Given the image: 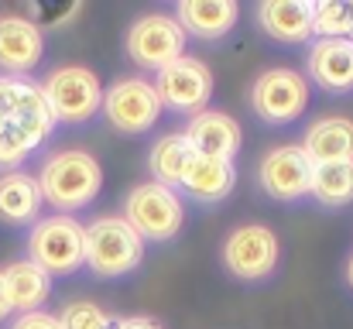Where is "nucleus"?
Here are the masks:
<instances>
[{
	"instance_id": "nucleus-1",
	"label": "nucleus",
	"mask_w": 353,
	"mask_h": 329,
	"mask_svg": "<svg viewBox=\"0 0 353 329\" xmlns=\"http://www.w3.org/2000/svg\"><path fill=\"white\" fill-rule=\"evenodd\" d=\"M34 179H38L41 199L65 217H72L76 210H86L103 189V168L83 148H65V151L48 154Z\"/></svg>"
},
{
	"instance_id": "nucleus-2",
	"label": "nucleus",
	"mask_w": 353,
	"mask_h": 329,
	"mask_svg": "<svg viewBox=\"0 0 353 329\" xmlns=\"http://www.w3.org/2000/svg\"><path fill=\"white\" fill-rule=\"evenodd\" d=\"M148 243L123 217H97L83 226V264L97 278H127L141 268Z\"/></svg>"
},
{
	"instance_id": "nucleus-3",
	"label": "nucleus",
	"mask_w": 353,
	"mask_h": 329,
	"mask_svg": "<svg viewBox=\"0 0 353 329\" xmlns=\"http://www.w3.org/2000/svg\"><path fill=\"white\" fill-rule=\"evenodd\" d=\"M120 217L130 223V230L144 243H168L182 233L185 223V206L182 196L161 182H141L123 196V213Z\"/></svg>"
},
{
	"instance_id": "nucleus-4",
	"label": "nucleus",
	"mask_w": 353,
	"mask_h": 329,
	"mask_svg": "<svg viewBox=\"0 0 353 329\" xmlns=\"http://www.w3.org/2000/svg\"><path fill=\"white\" fill-rule=\"evenodd\" d=\"M185 41L189 34L182 31V24L175 21V14H161V10H151V14H141L130 28H127V59L148 72H161L168 69L172 62H179L185 55Z\"/></svg>"
},
{
	"instance_id": "nucleus-5",
	"label": "nucleus",
	"mask_w": 353,
	"mask_h": 329,
	"mask_svg": "<svg viewBox=\"0 0 353 329\" xmlns=\"http://www.w3.org/2000/svg\"><path fill=\"white\" fill-rule=\"evenodd\" d=\"M38 86L52 107L55 123H86L100 113V103H103L100 76L86 66H59Z\"/></svg>"
},
{
	"instance_id": "nucleus-6",
	"label": "nucleus",
	"mask_w": 353,
	"mask_h": 329,
	"mask_svg": "<svg viewBox=\"0 0 353 329\" xmlns=\"http://www.w3.org/2000/svg\"><path fill=\"white\" fill-rule=\"evenodd\" d=\"M28 261L45 275H72L83 268V223L76 217L55 213L31 223Z\"/></svg>"
},
{
	"instance_id": "nucleus-7",
	"label": "nucleus",
	"mask_w": 353,
	"mask_h": 329,
	"mask_svg": "<svg viewBox=\"0 0 353 329\" xmlns=\"http://www.w3.org/2000/svg\"><path fill=\"white\" fill-rule=\"evenodd\" d=\"M220 261L236 281H264L281 261V240L264 223H240L227 233Z\"/></svg>"
},
{
	"instance_id": "nucleus-8",
	"label": "nucleus",
	"mask_w": 353,
	"mask_h": 329,
	"mask_svg": "<svg viewBox=\"0 0 353 329\" xmlns=\"http://www.w3.org/2000/svg\"><path fill=\"white\" fill-rule=\"evenodd\" d=\"M247 103L250 110L264 120V123H292L299 120L305 107H309V79L288 66H274V69H264L250 93H247Z\"/></svg>"
},
{
	"instance_id": "nucleus-9",
	"label": "nucleus",
	"mask_w": 353,
	"mask_h": 329,
	"mask_svg": "<svg viewBox=\"0 0 353 329\" xmlns=\"http://www.w3.org/2000/svg\"><path fill=\"white\" fill-rule=\"evenodd\" d=\"M161 100L154 93V83L144 76H120L103 90L100 113L107 123L120 134H148L158 117H161Z\"/></svg>"
},
{
	"instance_id": "nucleus-10",
	"label": "nucleus",
	"mask_w": 353,
	"mask_h": 329,
	"mask_svg": "<svg viewBox=\"0 0 353 329\" xmlns=\"http://www.w3.org/2000/svg\"><path fill=\"white\" fill-rule=\"evenodd\" d=\"M0 113L34 144V151L55 130V117L41 86L28 76H0Z\"/></svg>"
},
{
	"instance_id": "nucleus-11",
	"label": "nucleus",
	"mask_w": 353,
	"mask_h": 329,
	"mask_svg": "<svg viewBox=\"0 0 353 329\" xmlns=\"http://www.w3.org/2000/svg\"><path fill=\"white\" fill-rule=\"evenodd\" d=\"M154 93L161 100V107L175 110V113H203L210 107L213 97V72L203 59H189L182 55L179 62H172L168 69H161L154 76Z\"/></svg>"
},
{
	"instance_id": "nucleus-12",
	"label": "nucleus",
	"mask_w": 353,
	"mask_h": 329,
	"mask_svg": "<svg viewBox=\"0 0 353 329\" xmlns=\"http://www.w3.org/2000/svg\"><path fill=\"white\" fill-rule=\"evenodd\" d=\"M257 182H261L264 196H271L278 203H295V199L309 196L312 161L302 151V144H278L261 158Z\"/></svg>"
},
{
	"instance_id": "nucleus-13",
	"label": "nucleus",
	"mask_w": 353,
	"mask_h": 329,
	"mask_svg": "<svg viewBox=\"0 0 353 329\" xmlns=\"http://www.w3.org/2000/svg\"><path fill=\"white\" fill-rule=\"evenodd\" d=\"M45 55V31L21 14H0V69L28 76Z\"/></svg>"
},
{
	"instance_id": "nucleus-14",
	"label": "nucleus",
	"mask_w": 353,
	"mask_h": 329,
	"mask_svg": "<svg viewBox=\"0 0 353 329\" xmlns=\"http://www.w3.org/2000/svg\"><path fill=\"white\" fill-rule=\"evenodd\" d=\"M305 72L326 93H350L353 90V41L350 38H319L305 52Z\"/></svg>"
},
{
	"instance_id": "nucleus-15",
	"label": "nucleus",
	"mask_w": 353,
	"mask_h": 329,
	"mask_svg": "<svg viewBox=\"0 0 353 329\" xmlns=\"http://www.w3.org/2000/svg\"><path fill=\"white\" fill-rule=\"evenodd\" d=\"M182 134L199 158H223V161H234L240 151V137H243L240 123L230 113H220V110H203V113L189 117Z\"/></svg>"
},
{
	"instance_id": "nucleus-16",
	"label": "nucleus",
	"mask_w": 353,
	"mask_h": 329,
	"mask_svg": "<svg viewBox=\"0 0 353 329\" xmlns=\"http://www.w3.org/2000/svg\"><path fill=\"white\" fill-rule=\"evenodd\" d=\"M257 24L268 38L281 45H302L312 38V3L309 0H264L257 3Z\"/></svg>"
},
{
	"instance_id": "nucleus-17",
	"label": "nucleus",
	"mask_w": 353,
	"mask_h": 329,
	"mask_svg": "<svg viewBox=\"0 0 353 329\" xmlns=\"http://www.w3.org/2000/svg\"><path fill=\"white\" fill-rule=\"evenodd\" d=\"M236 17H240V3L234 0H182L175 7V21L182 24V31L206 41H216L227 31H234Z\"/></svg>"
},
{
	"instance_id": "nucleus-18",
	"label": "nucleus",
	"mask_w": 353,
	"mask_h": 329,
	"mask_svg": "<svg viewBox=\"0 0 353 329\" xmlns=\"http://www.w3.org/2000/svg\"><path fill=\"white\" fill-rule=\"evenodd\" d=\"M299 144L312 165L353 161V120L350 117H323V120L309 123V130L302 134Z\"/></svg>"
},
{
	"instance_id": "nucleus-19",
	"label": "nucleus",
	"mask_w": 353,
	"mask_h": 329,
	"mask_svg": "<svg viewBox=\"0 0 353 329\" xmlns=\"http://www.w3.org/2000/svg\"><path fill=\"white\" fill-rule=\"evenodd\" d=\"M41 189L38 179L28 172H3L0 175V223L31 226L41 219Z\"/></svg>"
},
{
	"instance_id": "nucleus-20",
	"label": "nucleus",
	"mask_w": 353,
	"mask_h": 329,
	"mask_svg": "<svg viewBox=\"0 0 353 329\" xmlns=\"http://www.w3.org/2000/svg\"><path fill=\"white\" fill-rule=\"evenodd\" d=\"M192 161H196V151L189 148L185 134L182 130H168L148 151V168L154 175L151 182H161V186H168V189L179 192L182 182H185V175H189V168H192Z\"/></svg>"
},
{
	"instance_id": "nucleus-21",
	"label": "nucleus",
	"mask_w": 353,
	"mask_h": 329,
	"mask_svg": "<svg viewBox=\"0 0 353 329\" xmlns=\"http://www.w3.org/2000/svg\"><path fill=\"white\" fill-rule=\"evenodd\" d=\"M3 271V285H7V299H10V309L14 312H38L48 295H52V275H45L38 264H31L28 257L21 261H10Z\"/></svg>"
},
{
	"instance_id": "nucleus-22",
	"label": "nucleus",
	"mask_w": 353,
	"mask_h": 329,
	"mask_svg": "<svg viewBox=\"0 0 353 329\" xmlns=\"http://www.w3.org/2000/svg\"><path fill=\"white\" fill-rule=\"evenodd\" d=\"M236 182V165L234 161H223V158H199L192 161L185 182H182V192L199 199V203H223L230 192H234Z\"/></svg>"
},
{
	"instance_id": "nucleus-23",
	"label": "nucleus",
	"mask_w": 353,
	"mask_h": 329,
	"mask_svg": "<svg viewBox=\"0 0 353 329\" xmlns=\"http://www.w3.org/2000/svg\"><path fill=\"white\" fill-rule=\"evenodd\" d=\"M309 196L326 206V210H340L353 203V161H326V165H312V186Z\"/></svg>"
},
{
	"instance_id": "nucleus-24",
	"label": "nucleus",
	"mask_w": 353,
	"mask_h": 329,
	"mask_svg": "<svg viewBox=\"0 0 353 329\" xmlns=\"http://www.w3.org/2000/svg\"><path fill=\"white\" fill-rule=\"evenodd\" d=\"M312 34L316 38H353V7L340 0L312 3Z\"/></svg>"
},
{
	"instance_id": "nucleus-25",
	"label": "nucleus",
	"mask_w": 353,
	"mask_h": 329,
	"mask_svg": "<svg viewBox=\"0 0 353 329\" xmlns=\"http://www.w3.org/2000/svg\"><path fill=\"white\" fill-rule=\"evenodd\" d=\"M62 329H114V316L100 309L97 302H72L59 312Z\"/></svg>"
},
{
	"instance_id": "nucleus-26",
	"label": "nucleus",
	"mask_w": 353,
	"mask_h": 329,
	"mask_svg": "<svg viewBox=\"0 0 353 329\" xmlns=\"http://www.w3.org/2000/svg\"><path fill=\"white\" fill-rule=\"evenodd\" d=\"M34 154V144L0 113V168H21Z\"/></svg>"
},
{
	"instance_id": "nucleus-27",
	"label": "nucleus",
	"mask_w": 353,
	"mask_h": 329,
	"mask_svg": "<svg viewBox=\"0 0 353 329\" xmlns=\"http://www.w3.org/2000/svg\"><path fill=\"white\" fill-rule=\"evenodd\" d=\"M10 329H62V326H59V316L38 309V312H24V316H17V319L10 323Z\"/></svg>"
},
{
	"instance_id": "nucleus-28",
	"label": "nucleus",
	"mask_w": 353,
	"mask_h": 329,
	"mask_svg": "<svg viewBox=\"0 0 353 329\" xmlns=\"http://www.w3.org/2000/svg\"><path fill=\"white\" fill-rule=\"evenodd\" d=\"M114 329H161L151 316H130V319H114Z\"/></svg>"
},
{
	"instance_id": "nucleus-29",
	"label": "nucleus",
	"mask_w": 353,
	"mask_h": 329,
	"mask_svg": "<svg viewBox=\"0 0 353 329\" xmlns=\"http://www.w3.org/2000/svg\"><path fill=\"white\" fill-rule=\"evenodd\" d=\"M14 309H10V299H7V285H3V271H0V323L10 316Z\"/></svg>"
},
{
	"instance_id": "nucleus-30",
	"label": "nucleus",
	"mask_w": 353,
	"mask_h": 329,
	"mask_svg": "<svg viewBox=\"0 0 353 329\" xmlns=\"http://www.w3.org/2000/svg\"><path fill=\"white\" fill-rule=\"evenodd\" d=\"M347 285L353 288V254H350V261H347Z\"/></svg>"
}]
</instances>
